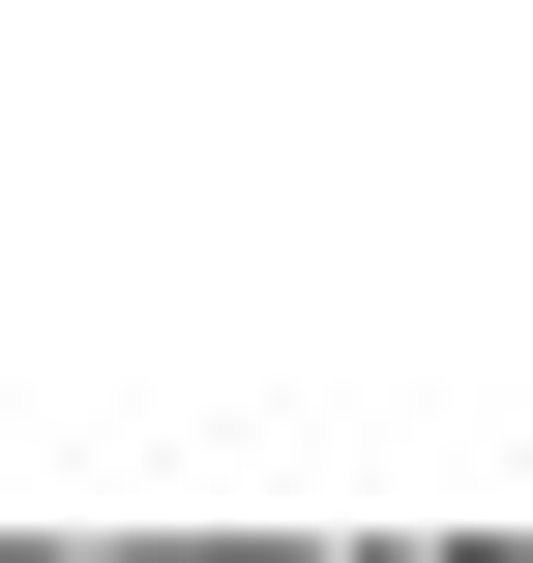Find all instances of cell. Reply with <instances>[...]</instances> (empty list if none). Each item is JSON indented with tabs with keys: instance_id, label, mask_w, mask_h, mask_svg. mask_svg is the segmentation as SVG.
I'll return each mask as SVG.
<instances>
[{
	"instance_id": "1",
	"label": "cell",
	"mask_w": 533,
	"mask_h": 563,
	"mask_svg": "<svg viewBox=\"0 0 533 563\" xmlns=\"http://www.w3.org/2000/svg\"><path fill=\"white\" fill-rule=\"evenodd\" d=\"M0 563H89V534H0Z\"/></svg>"
}]
</instances>
